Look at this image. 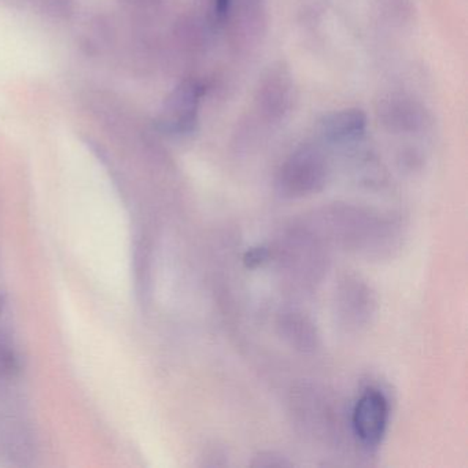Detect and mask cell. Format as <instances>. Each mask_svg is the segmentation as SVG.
Listing matches in <instances>:
<instances>
[{
	"label": "cell",
	"instance_id": "6da1fadb",
	"mask_svg": "<svg viewBox=\"0 0 468 468\" xmlns=\"http://www.w3.org/2000/svg\"><path fill=\"white\" fill-rule=\"evenodd\" d=\"M327 161L316 147L303 146L290 155L279 174V187L289 197L316 193L327 180Z\"/></svg>",
	"mask_w": 468,
	"mask_h": 468
},
{
	"label": "cell",
	"instance_id": "7a4b0ae2",
	"mask_svg": "<svg viewBox=\"0 0 468 468\" xmlns=\"http://www.w3.org/2000/svg\"><path fill=\"white\" fill-rule=\"evenodd\" d=\"M388 402L383 393L375 388L364 391L353 410L355 434L367 448H377L382 442L388 423Z\"/></svg>",
	"mask_w": 468,
	"mask_h": 468
},
{
	"label": "cell",
	"instance_id": "3957f363",
	"mask_svg": "<svg viewBox=\"0 0 468 468\" xmlns=\"http://www.w3.org/2000/svg\"><path fill=\"white\" fill-rule=\"evenodd\" d=\"M204 87L197 81L180 84L166 100L160 124L166 133L185 135L194 131L198 120V108Z\"/></svg>",
	"mask_w": 468,
	"mask_h": 468
},
{
	"label": "cell",
	"instance_id": "277c9868",
	"mask_svg": "<svg viewBox=\"0 0 468 468\" xmlns=\"http://www.w3.org/2000/svg\"><path fill=\"white\" fill-rule=\"evenodd\" d=\"M366 114L357 109L336 112L325 117L322 122V133L331 142H349L363 135L366 131Z\"/></svg>",
	"mask_w": 468,
	"mask_h": 468
},
{
	"label": "cell",
	"instance_id": "5b68a950",
	"mask_svg": "<svg viewBox=\"0 0 468 468\" xmlns=\"http://www.w3.org/2000/svg\"><path fill=\"white\" fill-rule=\"evenodd\" d=\"M290 91H292V86H290L286 73L282 72V70L271 73L270 80L265 83L264 89H262L268 112L281 113V112L286 111L290 102Z\"/></svg>",
	"mask_w": 468,
	"mask_h": 468
},
{
	"label": "cell",
	"instance_id": "8992f818",
	"mask_svg": "<svg viewBox=\"0 0 468 468\" xmlns=\"http://www.w3.org/2000/svg\"><path fill=\"white\" fill-rule=\"evenodd\" d=\"M229 2L231 0H215V12L218 17H224L229 12Z\"/></svg>",
	"mask_w": 468,
	"mask_h": 468
}]
</instances>
